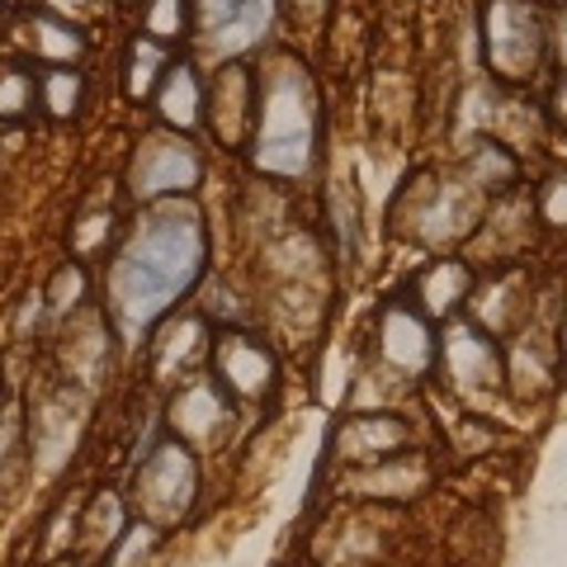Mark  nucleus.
I'll return each mask as SVG.
<instances>
[{
	"mask_svg": "<svg viewBox=\"0 0 567 567\" xmlns=\"http://www.w3.org/2000/svg\"><path fill=\"white\" fill-rule=\"evenodd\" d=\"M199 265H204L199 218L181 208L152 213L123 241V251L110 270V308L118 312V322L128 331L147 327L199 279Z\"/></svg>",
	"mask_w": 567,
	"mask_h": 567,
	"instance_id": "f257e3e1",
	"label": "nucleus"
},
{
	"mask_svg": "<svg viewBox=\"0 0 567 567\" xmlns=\"http://www.w3.org/2000/svg\"><path fill=\"white\" fill-rule=\"evenodd\" d=\"M156 110L171 128H194L199 123V110H204V95H199V76L194 66H171L162 91H156Z\"/></svg>",
	"mask_w": 567,
	"mask_h": 567,
	"instance_id": "9d476101",
	"label": "nucleus"
},
{
	"mask_svg": "<svg viewBox=\"0 0 567 567\" xmlns=\"http://www.w3.org/2000/svg\"><path fill=\"white\" fill-rule=\"evenodd\" d=\"M39 100H43V110L52 118L76 114V104H81V76H76V71H48V76L39 81Z\"/></svg>",
	"mask_w": 567,
	"mask_h": 567,
	"instance_id": "4468645a",
	"label": "nucleus"
},
{
	"mask_svg": "<svg viewBox=\"0 0 567 567\" xmlns=\"http://www.w3.org/2000/svg\"><path fill=\"white\" fill-rule=\"evenodd\" d=\"M39 104V81L24 76L20 66L0 62V118H24Z\"/></svg>",
	"mask_w": 567,
	"mask_h": 567,
	"instance_id": "ddd939ff",
	"label": "nucleus"
},
{
	"mask_svg": "<svg viewBox=\"0 0 567 567\" xmlns=\"http://www.w3.org/2000/svg\"><path fill=\"white\" fill-rule=\"evenodd\" d=\"M48 6L58 10V14H76V10H85V6H91V0H48Z\"/></svg>",
	"mask_w": 567,
	"mask_h": 567,
	"instance_id": "a211bd4d",
	"label": "nucleus"
},
{
	"mask_svg": "<svg viewBox=\"0 0 567 567\" xmlns=\"http://www.w3.org/2000/svg\"><path fill=\"white\" fill-rule=\"evenodd\" d=\"M256 162L275 175H298L312 162V91L293 62H279L265 81L256 118Z\"/></svg>",
	"mask_w": 567,
	"mask_h": 567,
	"instance_id": "f03ea898",
	"label": "nucleus"
},
{
	"mask_svg": "<svg viewBox=\"0 0 567 567\" xmlns=\"http://www.w3.org/2000/svg\"><path fill=\"white\" fill-rule=\"evenodd\" d=\"M194 487H199V473H194V458L181 445L156 450L137 473V502L156 525L181 520L194 506Z\"/></svg>",
	"mask_w": 567,
	"mask_h": 567,
	"instance_id": "7ed1b4c3",
	"label": "nucleus"
},
{
	"mask_svg": "<svg viewBox=\"0 0 567 567\" xmlns=\"http://www.w3.org/2000/svg\"><path fill=\"white\" fill-rule=\"evenodd\" d=\"M251 85H246V71L241 66H227L218 85H213V128H218V137L233 147V142H241V133L251 128Z\"/></svg>",
	"mask_w": 567,
	"mask_h": 567,
	"instance_id": "1a4fd4ad",
	"label": "nucleus"
},
{
	"mask_svg": "<svg viewBox=\"0 0 567 567\" xmlns=\"http://www.w3.org/2000/svg\"><path fill=\"white\" fill-rule=\"evenodd\" d=\"M147 58H152V43H137V62H133V95H147L152 85L162 81V76H156V71H162V62H152V66H147Z\"/></svg>",
	"mask_w": 567,
	"mask_h": 567,
	"instance_id": "f3484780",
	"label": "nucleus"
},
{
	"mask_svg": "<svg viewBox=\"0 0 567 567\" xmlns=\"http://www.w3.org/2000/svg\"><path fill=\"white\" fill-rule=\"evenodd\" d=\"M147 29H152V39L175 43V39L185 33V0H152V10H147Z\"/></svg>",
	"mask_w": 567,
	"mask_h": 567,
	"instance_id": "dca6fc26",
	"label": "nucleus"
},
{
	"mask_svg": "<svg viewBox=\"0 0 567 567\" xmlns=\"http://www.w3.org/2000/svg\"><path fill=\"white\" fill-rule=\"evenodd\" d=\"M218 364H223V383L241 398H260L275 379L270 350L256 346L251 336H227V341L218 346Z\"/></svg>",
	"mask_w": 567,
	"mask_h": 567,
	"instance_id": "423d86ee",
	"label": "nucleus"
},
{
	"mask_svg": "<svg viewBox=\"0 0 567 567\" xmlns=\"http://www.w3.org/2000/svg\"><path fill=\"white\" fill-rule=\"evenodd\" d=\"M199 181V152L194 142L181 137H147L133 156V194L142 199H162V194H181Z\"/></svg>",
	"mask_w": 567,
	"mask_h": 567,
	"instance_id": "20e7f679",
	"label": "nucleus"
},
{
	"mask_svg": "<svg viewBox=\"0 0 567 567\" xmlns=\"http://www.w3.org/2000/svg\"><path fill=\"white\" fill-rule=\"evenodd\" d=\"M383 341H379V350H383V360L388 364H398V369H425L431 364V331H425V322L416 312H402V308H388V317H383Z\"/></svg>",
	"mask_w": 567,
	"mask_h": 567,
	"instance_id": "0eeeda50",
	"label": "nucleus"
},
{
	"mask_svg": "<svg viewBox=\"0 0 567 567\" xmlns=\"http://www.w3.org/2000/svg\"><path fill=\"white\" fill-rule=\"evenodd\" d=\"M270 24V0H199V29L213 52L251 48Z\"/></svg>",
	"mask_w": 567,
	"mask_h": 567,
	"instance_id": "39448f33",
	"label": "nucleus"
},
{
	"mask_svg": "<svg viewBox=\"0 0 567 567\" xmlns=\"http://www.w3.org/2000/svg\"><path fill=\"white\" fill-rule=\"evenodd\" d=\"M421 293H425V303H431L435 312H445L450 303H458V298L468 293V270L458 260H440L435 270L421 279Z\"/></svg>",
	"mask_w": 567,
	"mask_h": 567,
	"instance_id": "f8f14e48",
	"label": "nucleus"
},
{
	"mask_svg": "<svg viewBox=\"0 0 567 567\" xmlns=\"http://www.w3.org/2000/svg\"><path fill=\"white\" fill-rule=\"evenodd\" d=\"M563 118H567V91H563Z\"/></svg>",
	"mask_w": 567,
	"mask_h": 567,
	"instance_id": "6ab92c4d",
	"label": "nucleus"
},
{
	"mask_svg": "<svg viewBox=\"0 0 567 567\" xmlns=\"http://www.w3.org/2000/svg\"><path fill=\"white\" fill-rule=\"evenodd\" d=\"M406 440H412V431L393 416H354L341 431V450H346V458L374 464V458H388L393 450H402Z\"/></svg>",
	"mask_w": 567,
	"mask_h": 567,
	"instance_id": "6e6552de",
	"label": "nucleus"
},
{
	"mask_svg": "<svg viewBox=\"0 0 567 567\" xmlns=\"http://www.w3.org/2000/svg\"><path fill=\"white\" fill-rule=\"evenodd\" d=\"M223 416H227V406L218 398V388H208V383H194L189 393L175 402V425H181L189 440H204L208 431H218Z\"/></svg>",
	"mask_w": 567,
	"mask_h": 567,
	"instance_id": "9b49d317",
	"label": "nucleus"
},
{
	"mask_svg": "<svg viewBox=\"0 0 567 567\" xmlns=\"http://www.w3.org/2000/svg\"><path fill=\"white\" fill-rule=\"evenodd\" d=\"M33 52H43V58H76V52L85 48L76 29H66L58 20H33Z\"/></svg>",
	"mask_w": 567,
	"mask_h": 567,
	"instance_id": "2eb2a0df",
	"label": "nucleus"
}]
</instances>
